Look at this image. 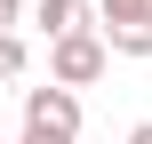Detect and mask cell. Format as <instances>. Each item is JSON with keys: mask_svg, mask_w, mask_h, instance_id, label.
<instances>
[{"mask_svg": "<svg viewBox=\"0 0 152 144\" xmlns=\"http://www.w3.org/2000/svg\"><path fill=\"white\" fill-rule=\"evenodd\" d=\"M24 128H48V136H72L80 144V96L72 88H24Z\"/></svg>", "mask_w": 152, "mask_h": 144, "instance_id": "obj_3", "label": "cell"}, {"mask_svg": "<svg viewBox=\"0 0 152 144\" xmlns=\"http://www.w3.org/2000/svg\"><path fill=\"white\" fill-rule=\"evenodd\" d=\"M104 64H112V48L96 40V32H72V40H48V80L56 88H88V80H104Z\"/></svg>", "mask_w": 152, "mask_h": 144, "instance_id": "obj_2", "label": "cell"}, {"mask_svg": "<svg viewBox=\"0 0 152 144\" xmlns=\"http://www.w3.org/2000/svg\"><path fill=\"white\" fill-rule=\"evenodd\" d=\"M128 144H152V120H136V128H128Z\"/></svg>", "mask_w": 152, "mask_h": 144, "instance_id": "obj_8", "label": "cell"}, {"mask_svg": "<svg viewBox=\"0 0 152 144\" xmlns=\"http://www.w3.org/2000/svg\"><path fill=\"white\" fill-rule=\"evenodd\" d=\"M24 64H32V48H24L16 32H0V88H8V80H24Z\"/></svg>", "mask_w": 152, "mask_h": 144, "instance_id": "obj_5", "label": "cell"}, {"mask_svg": "<svg viewBox=\"0 0 152 144\" xmlns=\"http://www.w3.org/2000/svg\"><path fill=\"white\" fill-rule=\"evenodd\" d=\"M16 16H24V0H0V32H16Z\"/></svg>", "mask_w": 152, "mask_h": 144, "instance_id": "obj_6", "label": "cell"}, {"mask_svg": "<svg viewBox=\"0 0 152 144\" xmlns=\"http://www.w3.org/2000/svg\"><path fill=\"white\" fill-rule=\"evenodd\" d=\"M32 16H40V32H48V40H72V32H88V0H40Z\"/></svg>", "mask_w": 152, "mask_h": 144, "instance_id": "obj_4", "label": "cell"}, {"mask_svg": "<svg viewBox=\"0 0 152 144\" xmlns=\"http://www.w3.org/2000/svg\"><path fill=\"white\" fill-rule=\"evenodd\" d=\"M16 144H72V136H48V128H24Z\"/></svg>", "mask_w": 152, "mask_h": 144, "instance_id": "obj_7", "label": "cell"}, {"mask_svg": "<svg viewBox=\"0 0 152 144\" xmlns=\"http://www.w3.org/2000/svg\"><path fill=\"white\" fill-rule=\"evenodd\" d=\"M96 40L112 48V56H136V64H152V0H96Z\"/></svg>", "mask_w": 152, "mask_h": 144, "instance_id": "obj_1", "label": "cell"}]
</instances>
